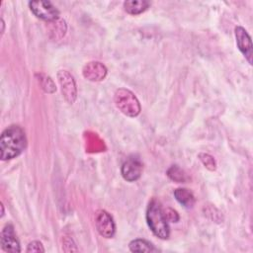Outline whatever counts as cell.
<instances>
[{"label":"cell","mask_w":253,"mask_h":253,"mask_svg":"<svg viewBox=\"0 0 253 253\" xmlns=\"http://www.w3.org/2000/svg\"><path fill=\"white\" fill-rule=\"evenodd\" d=\"M27 146L25 131L19 126H10L5 128L0 138L1 159L9 160L20 155Z\"/></svg>","instance_id":"6da1fadb"},{"label":"cell","mask_w":253,"mask_h":253,"mask_svg":"<svg viewBox=\"0 0 253 253\" xmlns=\"http://www.w3.org/2000/svg\"><path fill=\"white\" fill-rule=\"evenodd\" d=\"M146 221L151 231L161 239H167L170 235L168 221L166 220L163 210L156 200H152L146 211Z\"/></svg>","instance_id":"7a4b0ae2"},{"label":"cell","mask_w":253,"mask_h":253,"mask_svg":"<svg viewBox=\"0 0 253 253\" xmlns=\"http://www.w3.org/2000/svg\"><path fill=\"white\" fill-rule=\"evenodd\" d=\"M116 107L127 117H136L140 113V104L135 95L125 88H120L114 96Z\"/></svg>","instance_id":"3957f363"},{"label":"cell","mask_w":253,"mask_h":253,"mask_svg":"<svg viewBox=\"0 0 253 253\" xmlns=\"http://www.w3.org/2000/svg\"><path fill=\"white\" fill-rule=\"evenodd\" d=\"M29 6L34 15L44 21H56L59 16L58 10L49 1H31Z\"/></svg>","instance_id":"277c9868"},{"label":"cell","mask_w":253,"mask_h":253,"mask_svg":"<svg viewBox=\"0 0 253 253\" xmlns=\"http://www.w3.org/2000/svg\"><path fill=\"white\" fill-rule=\"evenodd\" d=\"M95 226L99 234L105 238L113 237L116 232V225L112 215L104 210H100L96 212Z\"/></svg>","instance_id":"5b68a950"},{"label":"cell","mask_w":253,"mask_h":253,"mask_svg":"<svg viewBox=\"0 0 253 253\" xmlns=\"http://www.w3.org/2000/svg\"><path fill=\"white\" fill-rule=\"evenodd\" d=\"M142 172V163L140 158L136 155H131L126 158L121 168L122 176L128 182L136 181Z\"/></svg>","instance_id":"8992f818"},{"label":"cell","mask_w":253,"mask_h":253,"mask_svg":"<svg viewBox=\"0 0 253 253\" xmlns=\"http://www.w3.org/2000/svg\"><path fill=\"white\" fill-rule=\"evenodd\" d=\"M57 77L64 99L69 104H72L75 101L77 94L76 84L72 75L66 70H59V72L57 73Z\"/></svg>","instance_id":"52a82bcc"},{"label":"cell","mask_w":253,"mask_h":253,"mask_svg":"<svg viewBox=\"0 0 253 253\" xmlns=\"http://www.w3.org/2000/svg\"><path fill=\"white\" fill-rule=\"evenodd\" d=\"M234 34L236 38L237 47L247 59L249 64H252V42L250 36L246 32V30L240 26L235 28Z\"/></svg>","instance_id":"ba28073f"},{"label":"cell","mask_w":253,"mask_h":253,"mask_svg":"<svg viewBox=\"0 0 253 253\" xmlns=\"http://www.w3.org/2000/svg\"><path fill=\"white\" fill-rule=\"evenodd\" d=\"M1 247L4 251L6 252H20V243L19 240L17 239V236L14 231V227L12 224L8 223L4 226L1 232Z\"/></svg>","instance_id":"9c48e42d"},{"label":"cell","mask_w":253,"mask_h":253,"mask_svg":"<svg viewBox=\"0 0 253 253\" xmlns=\"http://www.w3.org/2000/svg\"><path fill=\"white\" fill-rule=\"evenodd\" d=\"M82 73L90 81H101L107 75V68L102 62L91 61L83 66Z\"/></svg>","instance_id":"30bf717a"},{"label":"cell","mask_w":253,"mask_h":253,"mask_svg":"<svg viewBox=\"0 0 253 253\" xmlns=\"http://www.w3.org/2000/svg\"><path fill=\"white\" fill-rule=\"evenodd\" d=\"M174 196L176 198V200L185 208L190 209L193 208V206L195 205V197L193 195V193L186 189V188H178L174 191Z\"/></svg>","instance_id":"8fae6325"},{"label":"cell","mask_w":253,"mask_h":253,"mask_svg":"<svg viewBox=\"0 0 253 253\" xmlns=\"http://www.w3.org/2000/svg\"><path fill=\"white\" fill-rule=\"evenodd\" d=\"M149 6V3L144 0H128L124 2L125 10L131 15H137L144 12Z\"/></svg>","instance_id":"7c38bea8"},{"label":"cell","mask_w":253,"mask_h":253,"mask_svg":"<svg viewBox=\"0 0 253 253\" xmlns=\"http://www.w3.org/2000/svg\"><path fill=\"white\" fill-rule=\"evenodd\" d=\"M129 250L131 252H155L157 249L154 247L152 243L144 239H134L130 241Z\"/></svg>","instance_id":"4fadbf2b"},{"label":"cell","mask_w":253,"mask_h":253,"mask_svg":"<svg viewBox=\"0 0 253 253\" xmlns=\"http://www.w3.org/2000/svg\"><path fill=\"white\" fill-rule=\"evenodd\" d=\"M167 175L171 180L178 182V183H184L187 181V176H186L185 172L177 165H172L168 169Z\"/></svg>","instance_id":"5bb4252c"},{"label":"cell","mask_w":253,"mask_h":253,"mask_svg":"<svg viewBox=\"0 0 253 253\" xmlns=\"http://www.w3.org/2000/svg\"><path fill=\"white\" fill-rule=\"evenodd\" d=\"M199 158L203 162L205 167H207L209 170H211V171L215 170L216 163H215L214 158L211 155H210L208 153H200L199 154Z\"/></svg>","instance_id":"9a60e30c"},{"label":"cell","mask_w":253,"mask_h":253,"mask_svg":"<svg viewBox=\"0 0 253 253\" xmlns=\"http://www.w3.org/2000/svg\"><path fill=\"white\" fill-rule=\"evenodd\" d=\"M163 214L166 220L169 222H177L180 219L178 212L171 208H166L165 210H163Z\"/></svg>","instance_id":"2e32d148"},{"label":"cell","mask_w":253,"mask_h":253,"mask_svg":"<svg viewBox=\"0 0 253 253\" xmlns=\"http://www.w3.org/2000/svg\"><path fill=\"white\" fill-rule=\"evenodd\" d=\"M27 252H44V248L40 241H32L29 243Z\"/></svg>","instance_id":"e0dca14e"}]
</instances>
